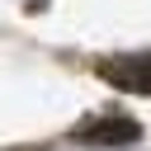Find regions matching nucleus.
<instances>
[{
    "label": "nucleus",
    "mask_w": 151,
    "mask_h": 151,
    "mask_svg": "<svg viewBox=\"0 0 151 151\" xmlns=\"http://www.w3.org/2000/svg\"><path fill=\"white\" fill-rule=\"evenodd\" d=\"M76 137H80V142H132V137H137V123H132V118H104V123H94V127H80Z\"/></svg>",
    "instance_id": "obj_2"
},
{
    "label": "nucleus",
    "mask_w": 151,
    "mask_h": 151,
    "mask_svg": "<svg viewBox=\"0 0 151 151\" xmlns=\"http://www.w3.org/2000/svg\"><path fill=\"white\" fill-rule=\"evenodd\" d=\"M104 76H113L127 90H146L151 94V57H127V61H109Z\"/></svg>",
    "instance_id": "obj_1"
}]
</instances>
